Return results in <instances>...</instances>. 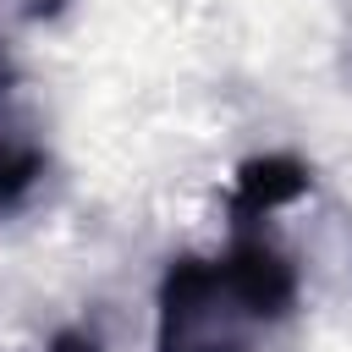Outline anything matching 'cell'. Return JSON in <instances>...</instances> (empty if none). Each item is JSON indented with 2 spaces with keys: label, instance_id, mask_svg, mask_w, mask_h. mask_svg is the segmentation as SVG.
<instances>
[{
  "label": "cell",
  "instance_id": "cell-1",
  "mask_svg": "<svg viewBox=\"0 0 352 352\" xmlns=\"http://www.w3.org/2000/svg\"><path fill=\"white\" fill-rule=\"evenodd\" d=\"M258 314L220 258H176L160 286V352H253Z\"/></svg>",
  "mask_w": 352,
  "mask_h": 352
},
{
  "label": "cell",
  "instance_id": "cell-5",
  "mask_svg": "<svg viewBox=\"0 0 352 352\" xmlns=\"http://www.w3.org/2000/svg\"><path fill=\"white\" fill-rule=\"evenodd\" d=\"M6 88H11V66H6V55H0V99H6Z\"/></svg>",
  "mask_w": 352,
  "mask_h": 352
},
{
  "label": "cell",
  "instance_id": "cell-3",
  "mask_svg": "<svg viewBox=\"0 0 352 352\" xmlns=\"http://www.w3.org/2000/svg\"><path fill=\"white\" fill-rule=\"evenodd\" d=\"M38 176H44V148L0 121V204H16Z\"/></svg>",
  "mask_w": 352,
  "mask_h": 352
},
{
  "label": "cell",
  "instance_id": "cell-2",
  "mask_svg": "<svg viewBox=\"0 0 352 352\" xmlns=\"http://www.w3.org/2000/svg\"><path fill=\"white\" fill-rule=\"evenodd\" d=\"M308 192V165L302 160H286V154H270V160H253L242 165L236 176V214H270L292 198Z\"/></svg>",
  "mask_w": 352,
  "mask_h": 352
},
{
  "label": "cell",
  "instance_id": "cell-4",
  "mask_svg": "<svg viewBox=\"0 0 352 352\" xmlns=\"http://www.w3.org/2000/svg\"><path fill=\"white\" fill-rule=\"evenodd\" d=\"M50 352H99V341H94V336H82V330H66V336H55V341H50Z\"/></svg>",
  "mask_w": 352,
  "mask_h": 352
}]
</instances>
